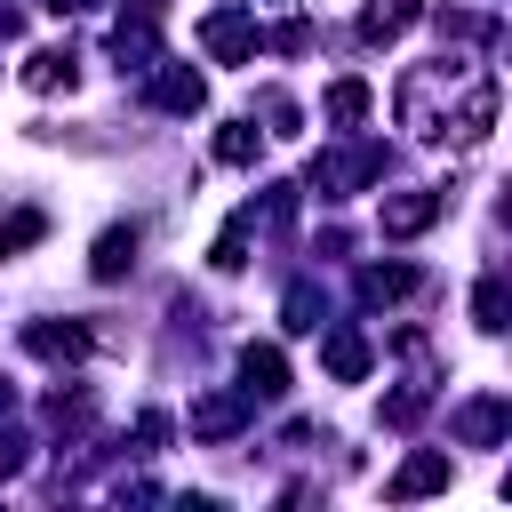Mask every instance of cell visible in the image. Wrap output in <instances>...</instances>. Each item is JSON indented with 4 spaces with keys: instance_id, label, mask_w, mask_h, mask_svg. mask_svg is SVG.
Instances as JSON below:
<instances>
[{
    "instance_id": "cell-1",
    "label": "cell",
    "mask_w": 512,
    "mask_h": 512,
    "mask_svg": "<svg viewBox=\"0 0 512 512\" xmlns=\"http://www.w3.org/2000/svg\"><path fill=\"white\" fill-rule=\"evenodd\" d=\"M112 48H120V64H152V48H160V8H152V0H128L120 24H112Z\"/></svg>"
},
{
    "instance_id": "cell-2",
    "label": "cell",
    "mask_w": 512,
    "mask_h": 512,
    "mask_svg": "<svg viewBox=\"0 0 512 512\" xmlns=\"http://www.w3.org/2000/svg\"><path fill=\"white\" fill-rule=\"evenodd\" d=\"M200 40H208L216 64H240V56L256 48V16H248V8H216V16L200 24Z\"/></svg>"
},
{
    "instance_id": "cell-3",
    "label": "cell",
    "mask_w": 512,
    "mask_h": 512,
    "mask_svg": "<svg viewBox=\"0 0 512 512\" xmlns=\"http://www.w3.org/2000/svg\"><path fill=\"white\" fill-rule=\"evenodd\" d=\"M248 424V392H200L192 400V440H232Z\"/></svg>"
},
{
    "instance_id": "cell-4",
    "label": "cell",
    "mask_w": 512,
    "mask_h": 512,
    "mask_svg": "<svg viewBox=\"0 0 512 512\" xmlns=\"http://www.w3.org/2000/svg\"><path fill=\"white\" fill-rule=\"evenodd\" d=\"M240 392H248V400H280V392H288L280 344H248V352H240Z\"/></svg>"
},
{
    "instance_id": "cell-5",
    "label": "cell",
    "mask_w": 512,
    "mask_h": 512,
    "mask_svg": "<svg viewBox=\"0 0 512 512\" xmlns=\"http://www.w3.org/2000/svg\"><path fill=\"white\" fill-rule=\"evenodd\" d=\"M440 208H448L440 192H392V200H384V240H416Z\"/></svg>"
},
{
    "instance_id": "cell-6",
    "label": "cell",
    "mask_w": 512,
    "mask_h": 512,
    "mask_svg": "<svg viewBox=\"0 0 512 512\" xmlns=\"http://www.w3.org/2000/svg\"><path fill=\"white\" fill-rule=\"evenodd\" d=\"M152 104H160V112H200V104H208V80H200L192 64H168V72L152 80Z\"/></svg>"
},
{
    "instance_id": "cell-7",
    "label": "cell",
    "mask_w": 512,
    "mask_h": 512,
    "mask_svg": "<svg viewBox=\"0 0 512 512\" xmlns=\"http://www.w3.org/2000/svg\"><path fill=\"white\" fill-rule=\"evenodd\" d=\"M376 168H384V152H376V144H360V152H336V160H320L312 176H320V192H352V184H368Z\"/></svg>"
},
{
    "instance_id": "cell-8",
    "label": "cell",
    "mask_w": 512,
    "mask_h": 512,
    "mask_svg": "<svg viewBox=\"0 0 512 512\" xmlns=\"http://www.w3.org/2000/svg\"><path fill=\"white\" fill-rule=\"evenodd\" d=\"M320 360H328V376H336V384H360V376H368V336H360V328H328Z\"/></svg>"
},
{
    "instance_id": "cell-9",
    "label": "cell",
    "mask_w": 512,
    "mask_h": 512,
    "mask_svg": "<svg viewBox=\"0 0 512 512\" xmlns=\"http://www.w3.org/2000/svg\"><path fill=\"white\" fill-rule=\"evenodd\" d=\"M432 488H448V456L440 448H424V456H408L392 472V496H432Z\"/></svg>"
},
{
    "instance_id": "cell-10",
    "label": "cell",
    "mask_w": 512,
    "mask_h": 512,
    "mask_svg": "<svg viewBox=\"0 0 512 512\" xmlns=\"http://www.w3.org/2000/svg\"><path fill=\"white\" fill-rule=\"evenodd\" d=\"M416 16H424V0H368V16H360V40H400Z\"/></svg>"
},
{
    "instance_id": "cell-11",
    "label": "cell",
    "mask_w": 512,
    "mask_h": 512,
    "mask_svg": "<svg viewBox=\"0 0 512 512\" xmlns=\"http://www.w3.org/2000/svg\"><path fill=\"white\" fill-rule=\"evenodd\" d=\"M128 264H136V224H112V232L96 240V256H88V272H96V280H120Z\"/></svg>"
},
{
    "instance_id": "cell-12",
    "label": "cell",
    "mask_w": 512,
    "mask_h": 512,
    "mask_svg": "<svg viewBox=\"0 0 512 512\" xmlns=\"http://www.w3.org/2000/svg\"><path fill=\"white\" fill-rule=\"evenodd\" d=\"M24 344H32L40 360H64V368H72V360H88V328H56V320H40Z\"/></svg>"
},
{
    "instance_id": "cell-13",
    "label": "cell",
    "mask_w": 512,
    "mask_h": 512,
    "mask_svg": "<svg viewBox=\"0 0 512 512\" xmlns=\"http://www.w3.org/2000/svg\"><path fill=\"white\" fill-rule=\"evenodd\" d=\"M248 232H256V208H240V216H232V224L216 232L208 264H216V272H240V264H248Z\"/></svg>"
},
{
    "instance_id": "cell-14",
    "label": "cell",
    "mask_w": 512,
    "mask_h": 512,
    "mask_svg": "<svg viewBox=\"0 0 512 512\" xmlns=\"http://www.w3.org/2000/svg\"><path fill=\"white\" fill-rule=\"evenodd\" d=\"M24 88H72V48H32L24 56Z\"/></svg>"
},
{
    "instance_id": "cell-15",
    "label": "cell",
    "mask_w": 512,
    "mask_h": 512,
    "mask_svg": "<svg viewBox=\"0 0 512 512\" xmlns=\"http://www.w3.org/2000/svg\"><path fill=\"white\" fill-rule=\"evenodd\" d=\"M408 288H416L408 264H368V272H360V296H368V304H400Z\"/></svg>"
},
{
    "instance_id": "cell-16",
    "label": "cell",
    "mask_w": 512,
    "mask_h": 512,
    "mask_svg": "<svg viewBox=\"0 0 512 512\" xmlns=\"http://www.w3.org/2000/svg\"><path fill=\"white\" fill-rule=\"evenodd\" d=\"M504 312H512V296H504V280H496V272H488V280H480V288H472V320H480V328H488V336H504Z\"/></svg>"
},
{
    "instance_id": "cell-17",
    "label": "cell",
    "mask_w": 512,
    "mask_h": 512,
    "mask_svg": "<svg viewBox=\"0 0 512 512\" xmlns=\"http://www.w3.org/2000/svg\"><path fill=\"white\" fill-rule=\"evenodd\" d=\"M456 432H464V440H472V448H488V440H496V432H504V400H472V408H464V416H456Z\"/></svg>"
},
{
    "instance_id": "cell-18",
    "label": "cell",
    "mask_w": 512,
    "mask_h": 512,
    "mask_svg": "<svg viewBox=\"0 0 512 512\" xmlns=\"http://www.w3.org/2000/svg\"><path fill=\"white\" fill-rule=\"evenodd\" d=\"M328 120H336V128L368 120V80H336V88H328Z\"/></svg>"
},
{
    "instance_id": "cell-19",
    "label": "cell",
    "mask_w": 512,
    "mask_h": 512,
    "mask_svg": "<svg viewBox=\"0 0 512 512\" xmlns=\"http://www.w3.org/2000/svg\"><path fill=\"white\" fill-rule=\"evenodd\" d=\"M48 232V216L40 208H16V216H0V256H16V248H32Z\"/></svg>"
},
{
    "instance_id": "cell-20",
    "label": "cell",
    "mask_w": 512,
    "mask_h": 512,
    "mask_svg": "<svg viewBox=\"0 0 512 512\" xmlns=\"http://www.w3.org/2000/svg\"><path fill=\"white\" fill-rule=\"evenodd\" d=\"M216 160H224V168H248V160H256V128H248V120L216 128Z\"/></svg>"
},
{
    "instance_id": "cell-21",
    "label": "cell",
    "mask_w": 512,
    "mask_h": 512,
    "mask_svg": "<svg viewBox=\"0 0 512 512\" xmlns=\"http://www.w3.org/2000/svg\"><path fill=\"white\" fill-rule=\"evenodd\" d=\"M424 408H432V392H424V384H408V392H392V400H384V424H392V432H408V424H424Z\"/></svg>"
},
{
    "instance_id": "cell-22",
    "label": "cell",
    "mask_w": 512,
    "mask_h": 512,
    "mask_svg": "<svg viewBox=\"0 0 512 512\" xmlns=\"http://www.w3.org/2000/svg\"><path fill=\"white\" fill-rule=\"evenodd\" d=\"M280 312H288V328H320V288H312V280H296Z\"/></svg>"
},
{
    "instance_id": "cell-23",
    "label": "cell",
    "mask_w": 512,
    "mask_h": 512,
    "mask_svg": "<svg viewBox=\"0 0 512 512\" xmlns=\"http://www.w3.org/2000/svg\"><path fill=\"white\" fill-rule=\"evenodd\" d=\"M264 120H272V128H280V136H296V104H288V96H280V88H264Z\"/></svg>"
},
{
    "instance_id": "cell-24",
    "label": "cell",
    "mask_w": 512,
    "mask_h": 512,
    "mask_svg": "<svg viewBox=\"0 0 512 512\" xmlns=\"http://www.w3.org/2000/svg\"><path fill=\"white\" fill-rule=\"evenodd\" d=\"M272 48H280V56H304V48H312V24H280Z\"/></svg>"
},
{
    "instance_id": "cell-25",
    "label": "cell",
    "mask_w": 512,
    "mask_h": 512,
    "mask_svg": "<svg viewBox=\"0 0 512 512\" xmlns=\"http://www.w3.org/2000/svg\"><path fill=\"white\" fill-rule=\"evenodd\" d=\"M168 440V416H136V456H152Z\"/></svg>"
},
{
    "instance_id": "cell-26",
    "label": "cell",
    "mask_w": 512,
    "mask_h": 512,
    "mask_svg": "<svg viewBox=\"0 0 512 512\" xmlns=\"http://www.w3.org/2000/svg\"><path fill=\"white\" fill-rule=\"evenodd\" d=\"M16 472H24V440H16V432H0V480H16Z\"/></svg>"
},
{
    "instance_id": "cell-27",
    "label": "cell",
    "mask_w": 512,
    "mask_h": 512,
    "mask_svg": "<svg viewBox=\"0 0 512 512\" xmlns=\"http://www.w3.org/2000/svg\"><path fill=\"white\" fill-rule=\"evenodd\" d=\"M8 408H16V392H8V384H0V416H8Z\"/></svg>"
}]
</instances>
